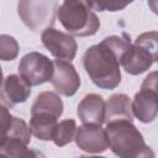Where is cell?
Listing matches in <instances>:
<instances>
[{
	"instance_id": "1",
	"label": "cell",
	"mask_w": 158,
	"mask_h": 158,
	"mask_svg": "<svg viewBox=\"0 0 158 158\" xmlns=\"http://www.w3.org/2000/svg\"><path fill=\"white\" fill-rule=\"evenodd\" d=\"M131 47L122 36H110L89 47L83 56V65L91 81L101 89H115L121 81V59Z\"/></svg>"
},
{
	"instance_id": "2",
	"label": "cell",
	"mask_w": 158,
	"mask_h": 158,
	"mask_svg": "<svg viewBox=\"0 0 158 158\" xmlns=\"http://www.w3.org/2000/svg\"><path fill=\"white\" fill-rule=\"evenodd\" d=\"M109 147L118 158H156L153 149L146 144L142 133L131 121L106 123Z\"/></svg>"
},
{
	"instance_id": "3",
	"label": "cell",
	"mask_w": 158,
	"mask_h": 158,
	"mask_svg": "<svg viewBox=\"0 0 158 158\" xmlns=\"http://www.w3.org/2000/svg\"><path fill=\"white\" fill-rule=\"evenodd\" d=\"M57 16L70 36H93L100 27V20L88 1H63L58 6Z\"/></svg>"
},
{
	"instance_id": "4",
	"label": "cell",
	"mask_w": 158,
	"mask_h": 158,
	"mask_svg": "<svg viewBox=\"0 0 158 158\" xmlns=\"http://www.w3.org/2000/svg\"><path fill=\"white\" fill-rule=\"evenodd\" d=\"M158 35L156 31L144 32L139 35L135 43L127 49L121 59V65L131 75H139L148 70L154 62H157Z\"/></svg>"
},
{
	"instance_id": "5",
	"label": "cell",
	"mask_w": 158,
	"mask_h": 158,
	"mask_svg": "<svg viewBox=\"0 0 158 158\" xmlns=\"http://www.w3.org/2000/svg\"><path fill=\"white\" fill-rule=\"evenodd\" d=\"M58 6L54 0H21L17 4V14L31 31L43 32L54 23Z\"/></svg>"
},
{
	"instance_id": "6",
	"label": "cell",
	"mask_w": 158,
	"mask_h": 158,
	"mask_svg": "<svg viewBox=\"0 0 158 158\" xmlns=\"http://www.w3.org/2000/svg\"><path fill=\"white\" fill-rule=\"evenodd\" d=\"M157 72L148 74L132 101V114L143 123L156 120L158 112Z\"/></svg>"
},
{
	"instance_id": "7",
	"label": "cell",
	"mask_w": 158,
	"mask_h": 158,
	"mask_svg": "<svg viewBox=\"0 0 158 158\" xmlns=\"http://www.w3.org/2000/svg\"><path fill=\"white\" fill-rule=\"evenodd\" d=\"M20 77L31 86L41 85L52 79L53 62L42 53L30 52L25 54L19 64Z\"/></svg>"
},
{
	"instance_id": "8",
	"label": "cell",
	"mask_w": 158,
	"mask_h": 158,
	"mask_svg": "<svg viewBox=\"0 0 158 158\" xmlns=\"http://www.w3.org/2000/svg\"><path fill=\"white\" fill-rule=\"evenodd\" d=\"M41 40L51 54L58 59L70 62L77 54V41L69 33L51 27L42 32Z\"/></svg>"
},
{
	"instance_id": "9",
	"label": "cell",
	"mask_w": 158,
	"mask_h": 158,
	"mask_svg": "<svg viewBox=\"0 0 158 158\" xmlns=\"http://www.w3.org/2000/svg\"><path fill=\"white\" fill-rule=\"evenodd\" d=\"M51 83L58 94L73 96L80 86V77L70 62L56 59L53 60V75Z\"/></svg>"
},
{
	"instance_id": "10",
	"label": "cell",
	"mask_w": 158,
	"mask_h": 158,
	"mask_svg": "<svg viewBox=\"0 0 158 158\" xmlns=\"http://www.w3.org/2000/svg\"><path fill=\"white\" fill-rule=\"evenodd\" d=\"M74 141L81 151L88 153H101L109 148L106 131L96 125H83L77 127Z\"/></svg>"
},
{
	"instance_id": "11",
	"label": "cell",
	"mask_w": 158,
	"mask_h": 158,
	"mask_svg": "<svg viewBox=\"0 0 158 158\" xmlns=\"http://www.w3.org/2000/svg\"><path fill=\"white\" fill-rule=\"evenodd\" d=\"M77 114L84 125L101 126L105 118V101L101 95L88 94L78 105Z\"/></svg>"
},
{
	"instance_id": "12",
	"label": "cell",
	"mask_w": 158,
	"mask_h": 158,
	"mask_svg": "<svg viewBox=\"0 0 158 158\" xmlns=\"http://www.w3.org/2000/svg\"><path fill=\"white\" fill-rule=\"evenodd\" d=\"M133 121L132 101L126 94H114L105 102V118L104 122L112 121Z\"/></svg>"
},
{
	"instance_id": "13",
	"label": "cell",
	"mask_w": 158,
	"mask_h": 158,
	"mask_svg": "<svg viewBox=\"0 0 158 158\" xmlns=\"http://www.w3.org/2000/svg\"><path fill=\"white\" fill-rule=\"evenodd\" d=\"M31 95V86L17 74L7 75L2 84V96L11 109L15 104L25 102Z\"/></svg>"
},
{
	"instance_id": "14",
	"label": "cell",
	"mask_w": 158,
	"mask_h": 158,
	"mask_svg": "<svg viewBox=\"0 0 158 158\" xmlns=\"http://www.w3.org/2000/svg\"><path fill=\"white\" fill-rule=\"evenodd\" d=\"M47 114L56 118H59L63 114V101L57 93L43 91L41 93L31 107V115Z\"/></svg>"
},
{
	"instance_id": "15",
	"label": "cell",
	"mask_w": 158,
	"mask_h": 158,
	"mask_svg": "<svg viewBox=\"0 0 158 158\" xmlns=\"http://www.w3.org/2000/svg\"><path fill=\"white\" fill-rule=\"evenodd\" d=\"M57 125L58 122L56 117L47 114H35L31 115L28 128L31 135H33L36 138L41 141H51Z\"/></svg>"
},
{
	"instance_id": "16",
	"label": "cell",
	"mask_w": 158,
	"mask_h": 158,
	"mask_svg": "<svg viewBox=\"0 0 158 158\" xmlns=\"http://www.w3.org/2000/svg\"><path fill=\"white\" fill-rule=\"evenodd\" d=\"M75 131H77V123L72 118L63 120L57 125L52 141L54 142L56 146L63 147L74 139Z\"/></svg>"
},
{
	"instance_id": "17",
	"label": "cell",
	"mask_w": 158,
	"mask_h": 158,
	"mask_svg": "<svg viewBox=\"0 0 158 158\" xmlns=\"http://www.w3.org/2000/svg\"><path fill=\"white\" fill-rule=\"evenodd\" d=\"M19 54V43L10 35H0V59L14 60Z\"/></svg>"
},
{
	"instance_id": "18",
	"label": "cell",
	"mask_w": 158,
	"mask_h": 158,
	"mask_svg": "<svg viewBox=\"0 0 158 158\" xmlns=\"http://www.w3.org/2000/svg\"><path fill=\"white\" fill-rule=\"evenodd\" d=\"M12 121H14V116L10 114L9 107L0 102V148L9 138L12 127Z\"/></svg>"
},
{
	"instance_id": "19",
	"label": "cell",
	"mask_w": 158,
	"mask_h": 158,
	"mask_svg": "<svg viewBox=\"0 0 158 158\" xmlns=\"http://www.w3.org/2000/svg\"><path fill=\"white\" fill-rule=\"evenodd\" d=\"M91 9L93 10H98V11H118V10H122L125 9L128 4L127 2H123V4H120V2H116V1H102V2H98V1H94V2H89Z\"/></svg>"
},
{
	"instance_id": "20",
	"label": "cell",
	"mask_w": 158,
	"mask_h": 158,
	"mask_svg": "<svg viewBox=\"0 0 158 158\" xmlns=\"http://www.w3.org/2000/svg\"><path fill=\"white\" fill-rule=\"evenodd\" d=\"M2 84H4V78H2V70H1V67H0V102L6 105L5 100H4V96H2ZM7 106V105H6ZM9 107V106H7ZM10 109V107H9Z\"/></svg>"
},
{
	"instance_id": "21",
	"label": "cell",
	"mask_w": 158,
	"mask_h": 158,
	"mask_svg": "<svg viewBox=\"0 0 158 158\" xmlns=\"http://www.w3.org/2000/svg\"><path fill=\"white\" fill-rule=\"evenodd\" d=\"M78 158H105V157H98V156H93V157H89V156H80Z\"/></svg>"
},
{
	"instance_id": "22",
	"label": "cell",
	"mask_w": 158,
	"mask_h": 158,
	"mask_svg": "<svg viewBox=\"0 0 158 158\" xmlns=\"http://www.w3.org/2000/svg\"><path fill=\"white\" fill-rule=\"evenodd\" d=\"M0 158H10V157H9V156H6L5 153H1V152H0Z\"/></svg>"
}]
</instances>
